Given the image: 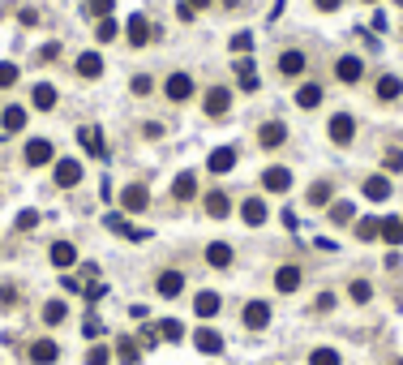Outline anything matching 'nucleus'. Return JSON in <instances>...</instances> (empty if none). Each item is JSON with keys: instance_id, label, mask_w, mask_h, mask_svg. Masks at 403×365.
Returning a JSON list of instances; mask_svg holds the SVG:
<instances>
[{"instance_id": "55", "label": "nucleus", "mask_w": 403, "mask_h": 365, "mask_svg": "<svg viewBox=\"0 0 403 365\" xmlns=\"http://www.w3.org/2000/svg\"><path fill=\"white\" fill-rule=\"evenodd\" d=\"M189 5H193V9H211V0H189Z\"/></svg>"}, {"instance_id": "12", "label": "nucleus", "mask_w": 403, "mask_h": 365, "mask_svg": "<svg viewBox=\"0 0 403 365\" xmlns=\"http://www.w3.org/2000/svg\"><path fill=\"white\" fill-rule=\"evenodd\" d=\"M262 185L270 189V194H287V189H292V172H287V168H266Z\"/></svg>"}, {"instance_id": "37", "label": "nucleus", "mask_w": 403, "mask_h": 365, "mask_svg": "<svg viewBox=\"0 0 403 365\" xmlns=\"http://www.w3.org/2000/svg\"><path fill=\"white\" fill-rule=\"evenodd\" d=\"M348 297L356 301V305H369V297H374V288H369V279H352V288H348Z\"/></svg>"}, {"instance_id": "23", "label": "nucleus", "mask_w": 403, "mask_h": 365, "mask_svg": "<svg viewBox=\"0 0 403 365\" xmlns=\"http://www.w3.org/2000/svg\"><path fill=\"white\" fill-rule=\"evenodd\" d=\"M103 73V56L99 52H82L77 56V77H99Z\"/></svg>"}, {"instance_id": "42", "label": "nucleus", "mask_w": 403, "mask_h": 365, "mask_svg": "<svg viewBox=\"0 0 403 365\" xmlns=\"http://www.w3.org/2000/svg\"><path fill=\"white\" fill-rule=\"evenodd\" d=\"M232 52H240V56H245V52H253V35H249V30L232 35Z\"/></svg>"}, {"instance_id": "43", "label": "nucleus", "mask_w": 403, "mask_h": 365, "mask_svg": "<svg viewBox=\"0 0 403 365\" xmlns=\"http://www.w3.org/2000/svg\"><path fill=\"white\" fill-rule=\"evenodd\" d=\"M116 39V22L112 18H99V43H112Z\"/></svg>"}, {"instance_id": "27", "label": "nucleus", "mask_w": 403, "mask_h": 365, "mask_svg": "<svg viewBox=\"0 0 403 365\" xmlns=\"http://www.w3.org/2000/svg\"><path fill=\"white\" fill-rule=\"evenodd\" d=\"M193 310H198V318H215L219 314V292H198L193 297Z\"/></svg>"}, {"instance_id": "16", "label": "nucleus", "mask_w": 403, "mask_h": 365, "mask_svg": "<svg viewBox=\"0 0 403 365\" xmlns=\"http://www.w3.org/2000/svg\"><path fill=\"white\" fill-rule=\"evenodd\" d=\"M257 138H262V147H270V151H275V147H283L287 125H283V121H266L262 129H257Z\"/></svg>"}, {"instance_id": "3", "label": "nucleus", "mask_w": 403, "mask_h": 365, "mask_svg": "<svg viewBox=\"0 0 403 365\" xmlns=\"http://www.w3.org/2000/svg\"><path fill=\"white\" fill-rule=\"evenodd\" d=\"M56 160V151H52V142L47 138H30L26 142V164L30 168H43V164H52Z\"/></svg>"}, {"instance_id": "4", "label": "nucleus", "mask_w": 403, "mask_h": 365, "mask_svg": "<svg viewBox=\"0 0 403 365\" xmlns=\"http://www.w3.org/2000/svg\"><path fill=\"white\" fill-rule=\"evenodd\" d=\"M164 95H168L172 103H185L189 95H193V77H189V73H172L168 82H164Z\"/></svg>"}, {"instance_id": "35", "label": "nucleus", "mask_w": 403, "mask_h": 365, "mask_svg": "<svg viewBox=\"0 0 403 365\" xmlns=\"http://www.w3.org/2000/svg\"><path fill=\"white\" fill-rule=\"evenodd\" d=\"M378 232H382V219H374V215H369V219H356V241H374Z\"/></svg>"}, {"instance_id": "22", "label": "nucleus", "mask_w": 403, "mask_h": 365, "mask_svg": "<svg viewBox=\"0 0 403 365\" xmlns=\"http://www.w3.org/2000/svg\"><path fill=\"white\" fill-rule=\"evenodd\" d=\"M77 142L86 147V155H94V160H103L107 147H103V134L99 129H77Z\"/></svg>"}, {"instance_id": "40", "label": "nucleus", "mask_w": 403, "mask_h": 365, "mask_svg": "<svg viewBox=\"0 0 403 365\" xmlns=\"http://www.w3.org/2000/svg\"><path fill=\"white\" fill-rule=\"evenodd\" d=\"M309 365H339V353H335V348H313Z\"/></svg>"}, {"instance_id": "45", "label": "nucleus", "mask_w": 403, "mask_h": 365, "mask_svg": "<svg viewBox=\"0 0 403 365\" xmlns=\"http://www.w3.org/2000/svg\"><path fill=\"white\" fill-rule=\"evenodd\" d=\"M30 228H39V215L35 211H22L18 215V232H30Z\"/></svg>"}, {"instance_id": "47", "label": "nucleus", "mask_w": 403, "mask_h": 365, "mask_svg": "<svg viewBox=\"0 0 403 365\" xmlns=\"http://www.w3.org/2000/svg\"><path fill=\"white\" fill-rule=\"evenodd\" d=\"M386 172H403V151H386Z\"/></svg>"}, {"instance_id": "36", "label": "nucleus", "mask_w": 403, "mask_h": 365, "mask_svg": "<svg viewBox=\"0 0 403 365\" xmlns=\"http://www.w3.org/2000/svg\"><path fill=\"white\" fill-rule=\"evenodd\" d=\"M335 198V189H330V181H317L313 189H309V206H326Z\"/></svg>"}, {"instance_id": "15", "label": "nucleus", "mask_w": 403, "mask_h": 365, "mask_svg": "<svg viewBox=\"0 0 403 365\" xmlns=\"http://www.w3.org/2000/svg\"><path fill=\"white\" fill-rule=\"evenodd\" d=\"M232 258H236V253H232V245H228V241H211V245H206V262H211L215 271L232 266Z\"/></svg>"}, {"instance_id": "20", "label": "nucleus", "mask_w": 403, "mask_h": 365, "mask_svg": "<svg viewBox=\"0 0 403 365\" xmlns=\"http://www.w3.org/2000/svg\"><path fill=\"white\" fill-rule=\"evenodd\" d=\"M202 202H206V215H211V219H228V211H232V198L219 194V189H215V194H206Z\"/></svg>"}, {"instance_id": "48", "label": "nucleus", "mask_w": 403, "mask_h": 365, "mask_svg": "<svg viewBox=\"0 0 403 365\" xmlns=\"http://www.w3.org/2000/svg\"><path fill=\"white\" fill-rule=\"evenodd\" d=\"M90 13L94 18H112V0H90Z\"/></svg>"}, {"instance_id": "46", "label": "nucleus", "mask_w": 403, "mask_h": 365, "mask_svg": "<svg viewBox=\"0 0 403 365\" xmlns=\"http://www.w3.org/2000/svg\"><path fill=\"white\" fill-rule=\"evenodd\" d=\"M151 90H155V82H151L146 73H138V77H133V95H151Z\"/></svg>"}, {"instance_id": "19", "label": "nucleus", "mask_w": 403, "mask_h": 365, "mask_svg": "<svg viewBox=\"0 0 403 365\" xmlns=\"http://www.w3.org/2000/svg\"><path fill=\"white\" fill-rule=\"evenodd\" d=\"M172 194H176V202H193L198 198V177H193V172H181L176 185H172Z\"/></svg>"}, {"instance_id": "5", "label": "nucleus", "mask_w": 403, "mask_h": 365, "mask_svg": "<svg viewBox=\"0 0 403 365\" xmlns=\"http://www.w3.org/2000/svg\"><path fill=\"white\" fill-rule=\"evenodd\" d=\"M352 134H356V121H352L348 112L330 116V142H335V147H348V142H352Z\"/></svg>"}, {"instance_id": "34", "label": "nucleus", "mask_w": 403, "mask_h": 365, "mask_svg": "<svg viewBox=\"0 0 403 365\" xmlns=\"http://www.w3.org/2000/svg\"><path fill=\"white\" fill-rule=\"evenodd\" d=\"M296 103H300V108H317V103H322V86L304 82V86L296 90Z\"/></svg>"}, {"instance_id": "52", "label": "nucleus", "mask_w": 403, "mask_h": 365, "mask_svg": "<svg viewBox=\"0 0 403 365\" xmlns=\"http://www.w3.org/2000/svg\"><path fill=\"white\" fill-rule=\"evenodd\" d=\"M283 228L296 232V228H300V215H296V211H283Z\"/></svg>"}, {"instance_id": "26", "label": "nucleus", "mask_w": 403, "mask_h": 365, "mask_svg": "<svg viewBox=\"0 0 403 365\" xmlns=\"http://www.w3.org/2000/svg\"><path fill=\"white\" fill-rule=\"evenodd\" d=\"M73 262H77V249H73L69 241H56V245H52V266H60V271H69Z\"/></svg>"}, {"instance_id": "14", "label": "nucleus", "mask_w": 403, "mask_h": 365, "mask_svg": "<svg viewBox=\"0 0 403 365\" xmlns=\"http://www.w3.org/2000/svg\"><path fill=\"white\" fill-rule=\"evenodd\" d=\"M125 35H129V43H133V47H146L151 43V22L142 18V13H133L129 26H125Z\"/></svg>"}, {"instance_id": "25", "label": "nucleus", "mask_w": 403, "mask_h": 365, "mask_svg": "<svg viewBox=\"0 0 403 365\" xmlns=\"http://www.w3.org/2000/svg\"><path fill=\"white\" fill-rule=\"evenodd\" d=\"M378 236H382L386 245H403V219H399V215H386V219H382V232H378Z\"/></svg>"}, {"instance_id": "1", "label": "nucleus", "mask_w": 403, "mask_h": 365, "mask_svg": "<svg viewBox=\"0 0 403 365\" xmlns=\"http://www.w3.org/2000/svg\"><path fill=\"white\" fill-rule=\"evenodd\" d=\"M120 206H125L129 215H142V211H146V206H151V189L142 185V181L125 185V189H120Z\"/></svg>"}, {"instance_id": "30", "label": "nucleus", "mask_w": 403, "mask_h": 365, "mask_svg": "<svg viewBox=\"0 0 403 365\" xmlns=\"http://www.w3.org/2000/svg\"><path fill=\"white\" fill-rule=\"evenodd\" d=\"M399 95H403V77L386 73L382 82H378V99H382V103H391V99H399Z\"/></svg>"}, {"instance_id": "2", "label": "nucleus", "mask_w": 403, "mask_h": 365, "mask_svg": "<svg viewBox=\"0 0 403 365\" xmlns=\"http://www.w3.org/2000/svg\"><path fill=\"white\" fill-rule=\"evenodd\" d=\"M228 108H232V90L228 86H211V90H206V99H202V112L206 116H223Z\"/></svg>"}, {"instance_id": "32", "label": "nucleus", "mask_w": 403, "mask_h": 365, "mask_svg": "<svg viewBox=\"0 0 403 365\" xmlns=\"http://www.w3.org/2000/svg\"><path fill=\"white\" fill-rule=\"evenodd\" d=\"M64 318H69V305H64V301H47L43 305V323L47 327H60Z\"/></svg>"}, {"instance_id": "53", "label": "nucleus", "mask_w": 403, "mask_h": 365, "mask_svg": "<svg viewBox=\"0 0 403 365\" xmlns=\"http://www.w3.org/2000/svg\"><path fill=\"white\" fill-rule=\"evenodd\" d=\"M313 5H317L322 13H335V9H339V5H343V0H313Z\"/></svg>"}, {"instance_id": "18", "label": "nucleus", "mask_w": 403, "mask_h": 365, "mask_svg": "<svg viewBox=\"0 0 403 365\" xmlns=\"http://www.w3.org/2000/svg\"><path fill=\"white\" fill-rule=\"evenodd\" d=\"M0 125H5V134H22V129H26V108L9 103L5 112H0Z\"/></svg>"}, {"instance_id": "28", "label": "nucleus", "mask_w": 403, "mask_h": 365, "mask_svg": "<svg viewBox=\"0 0 403 365\" xmlns=\"http://www.w3.org/2000/svg\"><path fill=\"white\" fill-rule=\"evenodd\" d=\"M279 73H283V77L304 73V52H296V47H292V52H283V56H279Z\"/></svg>"}, {"instance_id": "17", "label": "nucleus", "mask_w": 403, "mask_h": 365, "mask_svg": "<svg viewBox=\"0 0 403 365\" xmlns=\"http://www.w3.org/2000/svg\"><path fill=\"white\" fill-rule=\"evenodd\" d=\"M240 219H245L249 228H262L266 224V202L262 198H249L245 206H240Z\"/></svg>"}, {"instance_id": "7", "label": "nucleus", "mask_w": 403, "mask_h": 365, "mask_svg": "<svg viewBox=\"0 0 403 365\" xmlns=\"http://www.w3.org/2000/svg\"><path fill=\"white\" fill-rule=\"evenodd\" d=\"M361 73H365V65H361V56H339L335 60V77H339V82H361Z\"/></svg>"}, {"instance_id": "31", "label": "nucleus", "mask_w": 403, "mask_h": 365, "mask_svg": "<svg viewBox=\"0 0 403 365\" xmlns=\"http://www.w3.org/2000/svg\"><path fill=\"white\" fill-rule=\"evenodd\" d=\"M365 198L369 202H386V198H391V181H386V177H369L365 181Z\"/></svg>"}, {"instance_id": "24", "label": "nucleus", "mask_w": 403, "mask_h": 365, "mask_svg": "<svg viewBox=\"0 0 403 365\" xmlns=\"http://www.w3.org/2000/svg\"><path fill=\"white\" fill-rule=\"evenodd\" d=\"M275 288L279 292H296L300 288V266H279L275 271Z\"/></svg>"}, {"instance_id": "9", "label": "nucleus", "mask_w": 403, "mask_h": 365, "mask_svg": "<svg viewBox=\"0 0 403 365\" xmlns=\"http://www.w3.org/2000/svg\"><path fill=\"white\" fill-rule=\"evenodd\" d=\"M77 181H82V164H77V160H56V185L73 189Z\"/></svg>"}, {"instance_id": "10", "label": "nucleus", "mask_w": 403, "mask_h": 365, "mask_svg": "<svg viewBox=\"0 0 403 365\" xmlns=\"http://www.w3.org/2000/svg\"><path fill=\"white\" fill-rule=\"evenodd\" d=\"M245 327L249 331L270 327V305H266V301H249V305H245Z\"/></svg>"}, {"instance_id": "49", "label": "nucleus", "mask_w": 403, "mask_h": 365, "mask_svg": "<svg viewBox=\"0 0 403 365\" xmlns=\"http://www.w3.org/2000/svg\"><path fill=\"white\" fill-rule=\"evenodd\" d=\"M176 18H181V22H193V18H198V9H193L189 0H181V5H176Z\"/></svg>"}, {"instance_id": "39", "label": "nucleus", "mask_w": 403, "mask_h": 365, "mask_svg": "<svg viewBox=\"0 0 403 365\" xmlns=\"http://www.w3.org/2000/svg\"><path fill=\"white\" fill-rule=\"evenodd\" d=\"M116 357H120V361H125V365H133V361H138V357H142V348H138V344H133V340H120V344H116Z\"/></svg>"}, {"instance_id": "11", "label": "nucleus", "mask_w": 403, "mask_h": 365, "mask_svg": "<svg viewBox=\"0 0 403 365\" xmlns=\"http://www.w3.org/2000/svg\"><path fill=\"white\" fill-rule=\"evenodd\" d=\"M56 99H60V95H56V86H52V82H39L35 90H30V103H35V112H52Z\"/></svg>"}, {"instance_id": "29", "label": "nucleus", "mask_w": 403, "mask_h": 365, "mask_svg": "<svg viewBox=\"0 0 403 365\" xmlns=\"http://www.w3.org/2000/svg\"><path fill=\"white\" fill-rule=\"evenodd\" d=\"M236 82H240V90H257V86H262V77H257V69L249 65V60H240V65H236Z\"/></svg>"}, {"instance_id": "56", "label": "nucleus", "mask_w": 403, "mask_h": 365, "mask_svg": "<svg viewBox=\"0 0 403 365\" xmlns=\"http://www.w3.org/2000/svg\"><path fill=\"white\" fill-rule=\"evenodd\" d=\"M365 5H378V0H365Z\"/></svg>"}, {"instance_id": "54", "label": "nucleus", "mask_w": 403, "mask_h": 365, "mask_svg": "<svg viewBox=\"0 0 403 365\" xmlns=\"http://www.w3.org/2000/svg\"><path fill=\"white\" fill-rule=\"evenodd\" d=\"M317 310H335V292H322L317 297Z\"/></svg>"}, {"instance_id": "38", "label": "nucleus", "mask_w": 403, "mask_h": 365, "mask_svg": "<svg viewBox=\"0 0 403 365\" xmlns=\"http://www.w3.org/2000/svg\"><path fill=\"white\" fill-rule=\"evenodd\" d=\"M159 336H164L168 344H176V340H181V336H185V327H181V323H176V318H164V323H159Z\"/></svg>"}, {"instance_id": "13", "label": "nucleus", "mask_w": 403, "mask_h": 365, "mask_svg": "<svg viewBox=\"0 0 403 365\" xmlns=\"http://www.w3.org/2000/svg\"><path fill=\"white\" fill-rule=\"evenodd\" d=\"M193 344H198V353H223V336H219V331H211V327H198V331H193Z\"/></svg>"}, {"instance_id": "41", "label": "nucleus", "mask_w": 403, "mask_h": 365, "mask_svg": "<svg viewBox=\"0 0 403 365\" xmlns=\"http://www.w3.org/2000/svg\"><path fill=\"white\" fill-rule=\"evenodd\" d=\"M13 82H18V65H13V60H0V90L13 86Z\"/></svg>"}, {"instance_id": "6", "label": "nucleus", "mask_w": 403, "mask_h": 365, "mask_svg": "<svg viewBox=\"0 0 403 365\" xmlns=\"http://www.w3.org/2000/svg\"><path fill=\"white\" fill-rule=\"evenodd\" d=\"M206 168H211L215 177L232 172V168H236V147H215V151H211V160H206Z\"/></svg>"}, {"instance_id": "57", "label": "nucleus", "mask_w": 403, "mask_h": 365, "mask_svg": "<svg viewBox=\"0 0 403 365\" xmlns=\"http://www.w3.org/2000/svg\"><path fill=\"white\" fill-rule=\"evenodd\" d=\"M399 365H403V361H399Z\"/></svg>"}, {"instance_id": "8", "label": "nucleus", "mask_w": 403, "mask_h": 365, "mask_svg": "<svg viewBox=\"0 0 403 365\" xmlns=\"http://www.w3.org/2000/svg\"><path fill=\"white\" fill-rule=\"evenodd\" d=\"M26 357H30V365H52L60 357V348H56V340H35Z\"/></svg>"}, {"instance_id": "44", "label": "nucleus", "mask_w": 403, "mask_h": 365, "mask_svg": "<svg viewBox=\"0 0 403 365\" xmlns=\"http://www.w3.org/2000/svg\"><path fill=\"white\" fill-rule=\"evenodd\" d=\"M112 361V353H107V348L99 344V348H90V353H86V365H107Z\"/></svg>"}, {"instance_id": "51", "label": "nucleus", "mask_w": 403, "mask_h": 365, "mask_svg": "<svg viewBox=\"0 0 403 365\" xmlns=\"http://www.w3.org/2000/svg\"><path fill=\"white\" fill-rule=\"evenodd\" d=\"M82 331H86V340H94V336L103 331V323H99V318H86V327H82Z\"/></svg>"}, {"instance_id": "50", "label": "nucleus", "mask_w": 403, "mask_h": 365, "mask_svg": "<svg viewBox=\"0 0 403 365\" xmlns=\"http://www.w3.org/2000/svg\"><path fill=\"white\" fill-rule=\"evenodd\" d=\"M82 292H86V301H99V297L107 292V284H86V288H82Z\"/></svg>"}, {"instance_id": "33", "label": "nucleus", "mask_w": 403, "mask_h": 365, "mask_svg": "<svg viewBox=\"0 0 403 365\" xmlns=\"http://www.w3.org/2000/svg\"><path fill=\"white\" fill-rule=\"evenodd\" d=\"M352 219H356L352 202H330V224H352Z\"/></svg>"}, {"instance_id": "21", "label": "nucleus", "mask_w": 403, "mask_h": 365, "mask_svg": "<svg viewBox=\"0 0 403 365\" xmlns=\"http://www.w3.org/2000/svg\"><path fill=\"white\" fill-rule=\"evenodd\" d=\"M155 288H159V297H181V288H185V275L181 271H164L155 279Z\"/></svg>"}]
</instances>
